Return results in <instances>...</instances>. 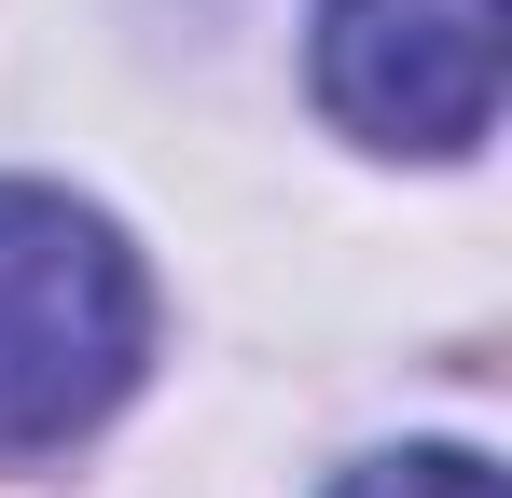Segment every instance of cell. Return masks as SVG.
Wrapping results in <instances>:
<instances>
[{
	"label": "cell",
	"mask_w": 512,
	"mask_h": 498,
	"mask_svg": "<svg viewBox=\"0 0 512 498\" xmlns=\"http://www.w3.org/2000/svg\"><path fill=\"white\" fill-rule=\"evenodd\" d=\"M139 319L153 305L125 236L42 180H0V457H56L70 429L125 402Z\"/></svg>",
	"instance_id": "6da1fadb"
},
{
	"label": "cell",
	"mask_w": 512,
	"mask_h": 498,
	"mask_svg": "<svg viewBox=\"0 0 512 498\" xmlns=\"http://www.w3.org/2000/svg\"><path fill=\"white\" fill-rule=\"evenodd\" d=\"M319 97L388 153H471L499 111V0H319Z\"/></svg>",
	"instance_id": "7a4b0ae2"
},
{
	"label": "cell",
	"mask_w": 512,
	"mask_h": 498,
	"mask_svg": "<svg viewBox=\"0 0 512 498\" xmlns=\"http://www.w3.org/2000/svg\"><path fill=\"white\" fill-rule=\"evenodd\" d=\"M333 498H499V471L471 443H402V457H360Z\"/></svg>",
	"instance_id": "3957f363"
}]
</instances>
